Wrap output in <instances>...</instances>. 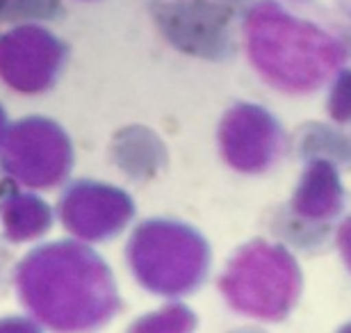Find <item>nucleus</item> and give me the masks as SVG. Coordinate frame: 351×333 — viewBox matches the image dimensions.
<instances>
[{
	"mask_svg": "<svg viewBox=\"0 0 351 333\" xmlns=\"http://www.w3.org/2000/svg\"><path fill=\"white\" fill-rule=\"evenodd\" d=\"M333 240H335V246H338V251H340L342 263H345V267L351 274V215L340 222V226L333 233Z\"/></svg>",
	"mask_w": 351,
	"mask_h": 333,
	"instance_id": "5",
	"label": "nucleus"
},
{
	"mask_svg": "<svg viewBox=\"0 0 351 333\" xmlns=\"http://www.w3.org/2000/svg\"><path fill=\"white\" fill-rule=\"evenodd\" d=\"M254 21L256 60L276 87L311 94L345 67L347 46L324 27L278 10L261 12Z\"/></svg>",
	"mask_w": 351,
	"mask_h": 333,
	"instance_id": "1",
	"label": "nucleus"
},
{
	"mask_svg": "<svg viewBox=\"0 0 351 333\" xmlns=\"http://www.w3.org/2000/svg\"><path fill=\"white\" fill-rule=\"evenodd\" d=\"M338 333H351V322H347L345 327H342V329H340Z\"/></svg>",
	"mask_w": 351,
	"mask_h": 333,
	"instance_id": "6",
	"label": "nucleus"
},
{
	"mask_svg": "<svg viewBox=\"0 0 351 333\" xmlns=\"http://www.w3.org/2000/svg\"><path fill=\"white\" fill-rule=\"evenodd\" d=\"M326 96V115L335 126H351V69L342 67L333 73Z\"/></svg>",
	"mask_w": 351,
	"mask_h": 333,
	"instance_id": "4",
	"label": "nucleus"
},
{
	"mask_svg": "<svg viewBox=\"0 0 351 333\" xmlns=\"http://www.w3.org/2000/svg\"><path fill=\"white\" fill-rule=\"evenodd\" d=\"M306 160H326L333 167L351 169V128L335 124H308L299 146Z\"/></svg>",
	"mask_w": 351,
	"mask_h": 333,
	"instance_id": "3",
	"label": "nucleus"
},
{
	"mask_svg": "<svg viewBox=\"0 0 351 333\" xmlns=\"http://www.w3.org/2000/svg\"><path fill=\"white\" fill-rule=\"evenodd\" d=\"M347 203L342 174L326 160H308L292 196V212L308 226L331 231Z\"/></svg>",
	"mask_w": 351,
	"mask_h": 333,
	"instance_id": "2",
	"label": "nucleus"
}]
</instances>
